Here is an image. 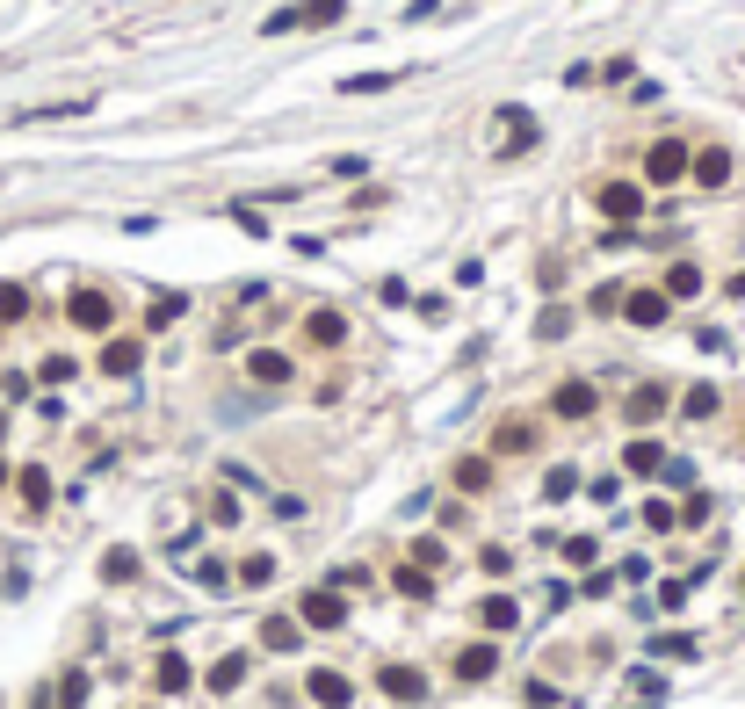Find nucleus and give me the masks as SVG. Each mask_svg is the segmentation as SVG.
Wrapping results in <instances>:
<instances>
[{
  "mask_svg": "<svg viewBox=\"0 0 745 709\" xmlns=\"http://www.w3.org/2000/svg\"><path fill=\"white\" fill-rule=\"evenodd\" d=\"M594 203H601V218H615V225H637V218H644V181H601V189H594Z\"/></svg>",
  "mask_w": 745,
  "mask_h": 709,
  "instance_id": "423d86ee",
  "label": "nucleus"
},
{
  "mask_svg": "<svg viewBox=\"0 0 745 709\" xmlns=\"http://www.w3.org/2000/svg\"><path fill=\"white\" fill-rule=\"evenodd\" d=\"M210 529H239V500L232 492H210Z\"/></svg>",
  "mask_w": 745,
  "mask_h": 709,
  "instance_id": "79ce46f5",
  "label": "nucleus"
},
{
  "mask_svg": "<svg viewBox=\"0 0 745 709\" xmlns=\"http://www.w3.org/2000/svg\"><path fill=\"white\" fill-rule=\"evenodd\" d=\"M391 587L406 594V601H427V594H434V572H427V565H398V572H391Z\"/></svg>",
  "mask_w": 745,
  "mask_h": 709,
  "instance_id": "7c9ffc66",
  "label": "nucleus"
},
{
  "mask_svg": "<svg viewBox=\"0 0 745 709\" xmlns=\"http://www.w3.org/2000/svg\"><path fill=\"white\" fill-rule=\"evenodd\" d=\"M659 478H666V485H695V464H688V456H666Z\"/></svg>",
  "mask_w": 745,
  "mask_h": 709,
  "instance_id": "8fccbe9b",
  "label": "nucleus"
},
{
  "mask_svg": "<svg viewBox=\"0 0 745 709\" xmlns=\"http://www.w3.org/2000/svg\"><path fill=\"white\" fill-rule=\"evenodd\" d=\"M666 413H673V391H666V384H637V391L623 398V420H630V427H651V420H666Z\"/></svg>",
  "mask_w": 745,
  "mask_h": 709,
  "instance_id": "f8f14e48",
  "label": "nucleus"
},
{
  "mask_svg": "<svg viewBox=\"0 0 745 709\" xmlns=\"http://www.w3.org/2000/svg\"><path fill=\"white\" fill-rule=\"evenodd\" d=\"M181 688H196V673H189V659L167 644V652L152 659V695H181Z\"/></svg>",
  "mask_w": 745,
  "mask_h": 709,
  "instance_id": "6ab92c4d",
  "label": "nucleus"
},
{
  "mask_svg": "<svg viewBox=\"0 0 745 709\" xmlns=\"http://www.w3.org/2000/svg\"><path fill=\"white\" fill-rule=\"evenodd\" d=\"M586 312H594V319H615V312H623V283H601L594 297H586Z\"/></svg>",
  "mask_w": 745,
  "mask_h": 709,
  "instance_id": "58836bf2",
  "label": "nucleus"
},
{
  "mask_svg": "<svg viewBox=\"0 0 745 709\" xmlns=\"http://www.w3.org/2000/svg\"><path fill=\"white\" fill-rule=\"evenodd\" d=\"M572 492H579V471H572V464H557V471L543 478V500H572Z\"/></svg>",
  "mask_w": 745,
  "mask_h": 709,
  "instance_id": "a19ab883",
  "label": "nucleus"
},
{
  "mask_svg": "<svg viewBox=\"0 0 745 709\" xmlns=\"http://www.w3.org/2000/svg\"><path fill=\"white\" fill-rule=\"evenodd\" d=\"M565 565H594V536H565Z\"/></svg>",
  "mask_w": 745,
  "mask_h": 709,
  "instance_id": "603ef678",
  "label": "nucleus"
},
{
  "mask_svg": "<svg viewBox=\"0 0 745 709\" xmlns=\"http://www.w3.org/2000/svg\"><path fill=\"white\" fill-rule=\"evenodd\" d=\"M275 514H283V521H304V514H312V500H304V492H275V500H268Z\"/></svg>",
  "mask_w": 745,
  "mask_h": 709,
  "instance_id": "c03bdc74",
  "label": "nucleus"
},
{
  "mask_svg": "<svg viewBox=\"0 0 745 709\" xmlns=\"http://www.w3.org/2000/svg\"><path fill=\"white\" fill-rule=\"evenodd\" d=\"M15 492H22V507H29V514H44V507H51V478H44L37 464L15 471Z\"/></svg>",
  "mask_w": 745,
  "mask_h": 709,
  "instance_id": "cd10ccee",
  "label": "nucleus"
},
{
  "mask_svg": "<svg viewBox=\"0 0 745 709\" xmlns=\"http://www.w3.org/2000/svg\"><path fill=\"white\" fill-rule=\"evenodd\" d=\"M73 369H80L73 355H44V369H37V377H44V384H73Z\"/></svg>",
  "mask_w": 745,
  "mask_h": 709,
  "instance_id": "37998d69",
  "label": "nucleus"
},
{
  "mask_svg": "<svg viewBox=\"0 0 745 709\" xmlns=\"http://www.w3.org/2000/svg\"><path fill=\"white\" fill-rule=\"evenodd\" d=\"M8 478H15V471H8V456H0V485H8Z\"/></svg>",
  "mask_w": 745,
  "mask_h": 709,
  "instance_id": "6e6d98bb",
  "label": "nucleus"
},
{
  "mask_svg": "<svg viewBox=\"0 0 745 709\" xmlns=\"http://www.w3.org/2000/svg\"><path fill=\"white\" fill-rule=\"evenodd\" d=\"M304 695H312L319 709H348L355 702V681L340 666H312V673H304Z\"/></svg>",
  "mask_w": 745,
  "mask_h": 709,
  "instance_id": "1a4fd4ad",
  "label": "nucleus"
},
{
  "mask_svg": "<svg viewBox=\"0 0 745 709\" xmlns=\"http://www.w3.org/2000/svg\"><path fill=\"white\" fill-rule=\"evenodd\" d=\"M659 702H666V673L637 666V673H630V709H659Z\"/></svg>",
  "mask_w": 745,
  "mask_h": 709,
  "instance_id": "393cba45",
  "label": "nucleus"
},
{
  "mask_svg": "<svg viewBox=\"0 0 745 709\" xmlns=\"http://www.w3.org/2000/svg\"><path fill=\"white\" fill-rule=\"evenodd\" d=\"M601 413V391L586 384V377H565V384H550V420H594Z\"/></svg>",
  "mask_w": 745,
  "mask_h": 709,
  "instance_id": "7ed1b4c3",
  "label": "nucleus"
},
{
  "mask_svg": "<svg viewBox=\"0 0 745 709\" xmlns=\"http://www.w3.org/2000/svg\"><path fill=\"white\" fill-rule=\"evenodd\" d=\"M413 565H427V572H449V543H442V536H420V543H413Z\"/></svg>",
  "mask_w": 745,
  "mask_h": 709,
  "instance_id": "f704fd0d",
  "label": "nucleus"
},
{
  "mask_svg": "<svg viewBox=\"0 0 745 709\" xmlns=\"http://www.w3.org/2000/svg\"><path fill=\"white\" fill-rule=\"evenodd\" d=\"M138 369H145V341L138 333H116L102 348V377H138Z\"/></svg>",
  "mask_w": 745,
  "mask_h": 709,
  "instance_id": "2eb2a0df",
  "label": "nucleus"
},
{
  "mask_svg": "<svg viewBox=\"0 0 745 709\" xmlns=\"http://www.w3.org/2000/svg\"><path fill=\"white\" fill-rule=\"evenodd\" d=\"M536 449H543V420L507 413L500 427H492V456H536Z\"/></svg>",
  "mask_w": 745,
  "mask_h": 709,
  "instance_id": "20e7f679",
  "label": "nucleus"
},
{
  "mask_svg": "<svg viewBox=\"0 0 745 709\" xmlns=\"http://www.w3.org/2000/svg\"><path fill=\"white\" fill-rule=\"evenodd\" d=\"M348 15V0H297V8H275L268 22H261V37H290V29H326V22H340Z\"/></svg>",
  "mask_w": 745,
  "mask_h": 709,
  "instance_id": "f03ea898",
  "label": "nucleus"
},
{
  "mask_svg": "<svg viewBox=\"0 0 745 709\" xmlns=\"http://www.w3.org/2000/svg\"><path fill=\"white\" fill-rule=\"evenodd\" d=\"M377 688H384V702H427V673L420 666H377Z\"/></svg>",
  "mask_w": 745,
  "mask_h": 709,
  "instance_id": "ddd939ff",
  "label": "nucleus"
},
{
  "mask_svg": "<svg viewBox=\"0 0 745 709\" xmlns=\"http://www.w3.org/2000/svg\"><path fill=\"white\" fill-rule=\"evenodd\" d=\"M623 319L644 326V333H659V326L673 319V297H666V290H623Z\"/></svg>",
  "mask_w": 745,
  "mask_h": 709,
  "instance_id": "9b49d317",
  "label": "nucleus"
},
{
  "mask_svg": "<svg viewBox=\"0 0 745 709\" xmlns=\"http://www.w3.org/2000/svg\"><path fill=\"white\" fill-rule=\"evenodd\" d=\"M304 341H312V348H348V312H333V304L304 312Z\"/></svg>",
  "mask_w": 745,
  "mask_h": 709,
  "instance_id": "4468645a",
  "label": "nucleus"
},
{
  "mask_svg": "<svg viewBox=\"0 0 745 709\" xmlns=\"http://www.w3.org/2000/svg\"><path fill=\"white\" fill-rule=\"evenodd\" d=\"M659 290H666L673 304H695V297H702V268H695V261H666Z\"/></svg>",
  "mask_w": 745,
  "mask_h": 709,
  "instance_id": "412c9836",
  "label": "nucleus"
},
{
  "mask_svg": "<svg viewBox=\"0 0 745 709\" xmlns=\"http://www.w3.org/2000/svg\"><path fill=\"white\" fill-rule=\"evenodd\" d=\"M572 326H579L572 304H543V312H536V341H565Z\"/></svg>",
  "mask_w": 745,
  "mask_h": 709,
  "instance_id": "bb28decb",
  "label": "nucleus"
},
{
  "mask_svg": "<svg viewBox=\"0 0 745 709\" xmlns=\"http://www.w3.org/2000/svg\"><path fill=\"white\" fill-rule=\"evenodd\" d=\"M651 652H659V659H695V637H680V630H659V637H651Z\"/></svg>",
  "mask_w": 745,
  "mask_h": 709,
  "instance_id": "ea45409f",
  "label": "nucleus"
},
{
  "mask_svg": "<svg viewBox=\"0 0 745 709\" xmlns=\"http://www.w3.org/2000/svg\"><path fill=\"white\" fill-rule=\"evenodd\" d=\"M102 579H109V587H131V579H138V550H131V543H116L109 558H102Z\"/></svg>",
  "mask_w": 745,
  "mask_h": 709,
  "instance_id": "c85d7f7f",
  "label": "nucleus"
},
{
  "mask_svg": "<svg viewBox=\"0 0 745 709\" xmlns=\"http://www.w3.org/2000/svg\"><path fill=\"white\" fill-rule=\"evenodd\" d=\"M406 297H413V290L398 283V275H384V283H377V304H406Z\"/></svg>",
  "mask_w": 745,
  "mask_h": 709,
  "instance_id": "864d4df0",
  "label": "nucleus"
},
{
  "mask_svg": "<svg viewBox=\"0 0 745 709\" xmlns=\"http://www.w3.org/2000/svg\"><path fill=\"white\" fill-rule=\"evenodd\" d=\"M66 319L87 326V333H109L116 326V304H109V290H73L66 297Z\"/></svg>",
  "mask_w": 745,
  "mask_h": 709,
  "instance_id": "9d476101",
  "label": "nucleus"
},
{
  "mask_svg": "<svg viewBox=\"0 0 745 709\" xmlns=\"http://www.w3.org/2000/svg\"><path fill=\"white\" fill-rule=\"evenodd\" d=\"M297 623H304V630H348V594L312 587V594L297 601Z\"/></svg>",
  "mask_w": 745,
  "mask_h": 709,
  "instance_id": "39448f33",
  "label": "nucleus"
},
{
  "mask_svg": "<svg viewBox=\"0 0 745 709\" xmlns=\"http://www.w3.org/2000/svg\"><path fill=\"white\" fill-rule=\"evenodd\" d=\"M478 572H485V579H507V572H514V550H507V543H485V550H478Z\"/></svg>",
  "mask_w": 745,
  "mask_h": 709,
  "instance_id": "c9c22d12",
  "label": "nucleus"
},
{
  "mask_svg": "<svg viewBox=\"0 0 745 709\" xmlns=\"http://www.w3.org/2000/svg\"><path fill=\"white\" fill-rule=\"evenodd\" d=\"M724 297H738V304H745V268H738V275H731V283H724Z\"/></svg>",
  "mask_w": 745,
  "mask_h": 709,
  "instance_id": "5fc2aeb1",
  "label": "nucleus"
},
{
  "mask_svg": "<svg viewBox=\"0 0 745 709\" xmlns=\"http://www.w3.org/2000/svg\"><path fill=\"white\" fill-rule=\"evenodd\" d=\"M521 702H529V709H557V702H565V695H557L550 681H529V688H521Z\"/></svg>",
  "mask_w": 745,
  "mask_h": 709,
  "instance_id": "49530a36",
  "label": "nucleus"
},
{
  "mask_svg": "<svg viewBox=\"0 0 745 709\" xmlns=\"http://www.w3.org/2000/svg\"><path fill=\"white\" fill-rule=\"evenodd\" d=\"M232 218H239V232H254V239H268V218H261V210H254V203H239V210H232Z\"/></svg>",
  "mask_w": 745,
  "mask_h": 709,
  "instance_id": "3c124183",
  "label": "nucleus"
},
{
  "mask_svg": "<svg viewBox=\"0 0 745 709\" xmlns=\"http://www.w3.org/2000/svg\"><path fill=\"white\" fill-rule=\"evenodd\" d=\"M709 514H717V500H709V492H688V500H680V529H702Z\"/></svg>",
  "mask_w": 745,
  "mask_h": 709,
  "instance_id": "4c0bfd02",
  "label": "nucleus"
},
{
  "mask_svg": "<svg viewBox=\"0 0 745 709\" xmlns=\"http://www.w3.org/2000/svg\"><path fill=\"white\" fill-rule=\"evenodd\" d=\"M500 160H521V152H536V116L529 109H500Z\"/></svg>",
  "mask_w": 745,
  "mask_h": 709,
  "instance_id": "dca6fc26",
  "label": "nucleus"
},
{
  "mask_svg": "<svg viewBox=\"0 0 745 709\" xmlns=\"http://www.w3.org/2000/svg\"><path fill=\"white\" fill-rule=\"evenodd\" d=\"M87 702V673H66V681H58V709H80Z\"/></svg>",
  "mask_w": 745,
  "mask_h": 709,
  "instance_id": "a18cd8bd",
  "label": "nucleus"
},
{
  "mask_svg": "<svg viewBox=\"0 0 745 709\" xmlns=\"http://www.w3.org/2000/svg\"><path fill=\"white\" fill-rule=\"evenodd\" d=\"M456 492H492V456H463V464L449 471Z\"/></svg>",
  "mask_w": 745,
  "mask_h": 709,
  "instance_id": "a878e982",
  "label": "nucleus"
},
{
  "mask_svg": "<svg viewBox=\"0 0 745 709\" xmlns=\"http://www.w3.org/2000/svg\"><path fill=\"white\" fill-rule=\"evenodd\" d=\"M297 644H304V623H297V615H261V652L290 659Z\"/></svg>",
  "mask_w": 745,
  "mask_h": 709,
  "instance_id": "a211bd4d",
  "label": "nucleus"
},
{
  "mask_svg": "<svg viewBox=\"0 0 745 709\" xmlns=\"http://www.w3.org/2000/svg\"><path fill=\"white\" fill-rule=\"evenodd\" d=\"M246 384L283 391V384H297V362H290L283 348H246Z\"/></svg>",
  "mask_w": 745,
  "mask_h": 709,
  "instance_id": "0eeeda50",
  "label": "nucleus"
},
{
  "mask_svg": "<svg viewBox=\"0 0 745 709\" xmlns=\"http://www.w3.org/2000/svg\"><path fill=\"white\" fill-rule=\"evenodd\" d=\"M275 572H283V565H275V550H246V558H239V572H232V587L261 594V587H275Z\"/></svg>",
  "mask_w": 745,
  "mask_h": 709,
  "instance_id": "aec40b11",
  "label": "nucleus"
},
{
  "mask_svg": "<svg viewBox=\"0 0 745 709\" xmlns=\"http://www.w3.org/2000/svg\"><path fill=\"white\" fill-rule=\"evenodd\" d=\"M717 413H724L717 384H688V391H680V420H717Z\"/></svg>",
  "mask_w": 745,
  "mask_h": 709,
  "instance_id": "b1692460",
  "label": "nucleus"
},
{
  "mask_svg": "<svg viewBox=\"0 0 745 709\" xmlns=\"http://www.w3.org/2000/svg\"><path fill=\"white\" fill-rule=\"evenodd\" d=\"M239 681H246V652H225V659L210 666V688H217V695H232Z\"/></svg>",
  "mask_w": 745,
  "mask_h": 709,
  "instance_id": "473e14b6",
  "label": "nucleus"
},
{
  "mask_svg": "<svg viewBox=\"0 0 745 709\" xmlns=\"http://www.w3.org/2000/svg\"><path fill=\"white\" fill-rule=\"evenodd\" d=\"M478 630H485V637H507V630H521V608H514L507 594H492V601H478Z\"/></svg>",
  "mask_w": 745,
  "mask_h": 709,
  "instance_id": "4be33fe9",
  "label": "nucleus"
},
{
  "mask_svg": "<svg viewBox=\"0 0 745 709\" xmlns=\"http://www.w3.org/2000/svg\"><path fill=\"white\" fill-rule=\"evenodd\" d=\"M189 579H196V587H210V594H232V565H225V558H196Z\"/></svg>",
  "mask_w": 745,
  "mask_h": 709,
  "instance_id": "c756f323",
  "label": "nucleus"
},
{
  "mask_svg": "<svg viewBox=\"0 0 745 709\" xmlns=\"http://www.w3.org/2000/svg\"><path fill=\"white\" fill-rule=\"evenodd\" d=\"M29 312V290H15V283H0V319H22Z\"/></svg>",
  "mask_w": 745,
  "mask_h": 709,
  "instance_id": "de8ad7c7",
  "label": "nucleus"
},
{
  "mask_svg": "<svg viewBox=\"0 0 745 709\" xmlns=\"http://www.w3.org/2000/svg\"><path fill=\"white\" fill-rule=\"evenodd\" d=\"M659 464H666V442H651V435H637V442L623 449V471H630V478H659Z\"/></svg>",
  "mask_w": 745,
  "mask_h": 709,
  "instance_id": "5701e85b",
  "label": "nucleus"
},
{
  "mask_svg": "<svg viewBox=\"0 0 745 709\" xmlns=\"http://www.w3.org/2000/svg\"><path fill=\"white\" fill-rule=\"evenodd\" d=\"M362 174H369L362 152H340V160H333V181H362Z\"/></svg>",
  "mask_w": 745,
  "mask_h": 709,
  "instance_id": "09e8293b",
  "label": "nucleus"
},
{
  "mask_svg": "<svg viewBox=\"0 0 745 709\" xmlns=\"http://www.w3.org/2000/svg\"><path fill=\"white\" fill-rule=\"evenodd\" d=\"M181 312H189V297H181V290H167V297H152V304H145V326L160 333V326H174Z\"/></svg>",
  "mask_w": 745,
  "mask_h": 709,
  "instance_id": "2f4dec72",
  "label": "nucleus"
},
{
  "mask_svg": "<svg viewBox=\"0 0 745 709\" xmlns=\"http://www.w3.org/2000/svg\"><path fill=\"white\" fill-rule=\"evenodd\" d=\"M731 174H738L731 145H695V160H688V181H695V189H731Z\"/></svg>",
  "mask_w": 745,
  "mask_h": 709,
  "instance_id": "6e6552de",
  "label": "nucleus"
},
{
  "mask_svg": "<svg viewBox=\"0 0 745 709\" xmlns=\"http://www.w3.org/2000/svg\"><path fill=\"white\" fill-rule=\"evenodd\" d=\"M384 87H398V73H348L340 95H384Z\"/></svg>",
  "mask_w": 745,
  "mask_h": 709,
  "instance_id": "72a5a7b5",
  "label": "nucleus"
},
{
  "mask_svg": "<svg viewBox=\"0 0 745 709\" xmlns=\"http://www.w3.org/2000/svg\"><path fill=\"white\" fill-rule=\"evenodd\" d=\"M492 673H500V644L492 637H478V644L456 652V681H492Z\"/></svg>",
  "mask_w": 745,
  "mask_h": 709,
  "instance_id": "f3484780",
  "label": "nucleus"
},
{
  "mask_svg": "<svg viewBox=\"0 0 745 709\" xmlns=\"http://www.w3.org/2000/svg\"><path fill=\"white\" fill-rule=\"evenodd\" d=\"M688 160H695L688 138H651L644 145V181L651 189H673V181H688Z\"/></svg>",
  "mask_w": 745,
  "mask_h": 709,
  "instance_id": "f257e3e1",
  "label": "nucleus"
},
{
  "mask_svg": "<svg viewBox=\"0 0 745 709\" xmlns=\"http://www.w3.org/2000/svg\"><path fill=\"white\" fill-rule=\"evenodd\" d=\"M644 529L673 536V529H680V507H673V500H644Z\"/></svg>",
  "mask_w": 745,
  "mask_h": 709,
  "instance_id": "e433bc0d",
  "label": "nucleus"
}]
</instances>
